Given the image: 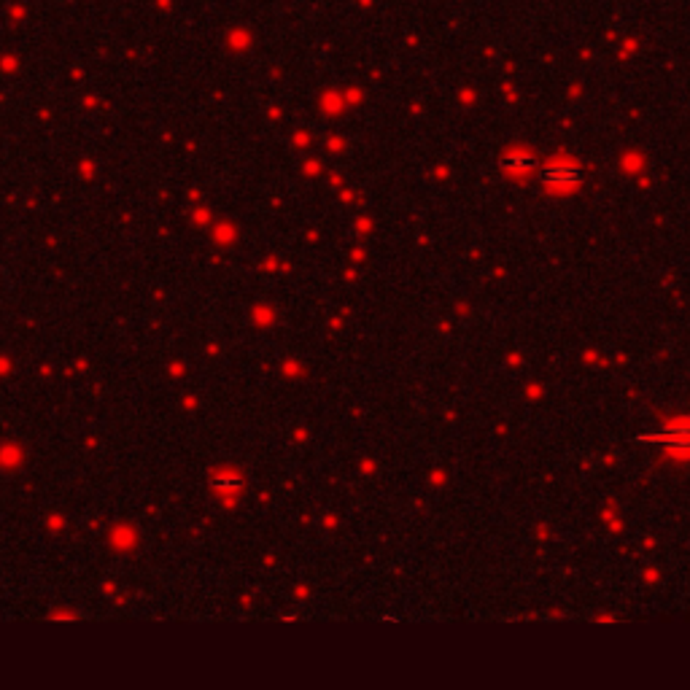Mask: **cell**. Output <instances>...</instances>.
<instances>
[{"label": "cell", "mask_w": 690, "mask_h": 690, "mask_svg": "<svg viewBox=\"0 0 690 690\" xmlns=\"http://www.w3.org/2000/svg\"><path fill=\"white\" fill-rule=\"evenodd\" d=\"M577 168H553V170H548L545 172V181L548 183H572V181H577Z\"/></svg>", "instance_id": "cell-1"}]
</instances>
